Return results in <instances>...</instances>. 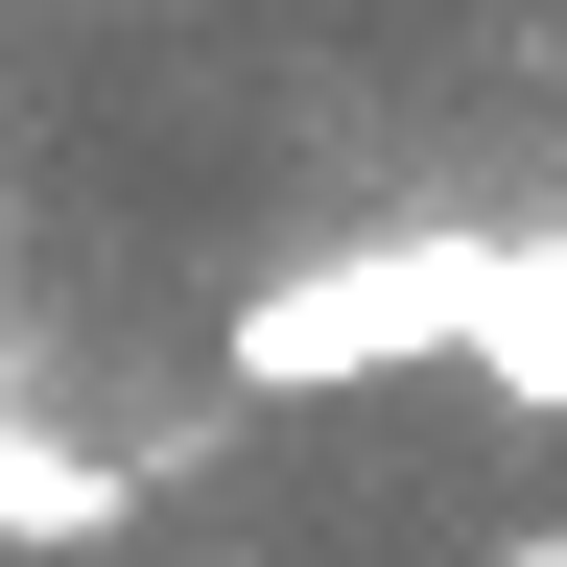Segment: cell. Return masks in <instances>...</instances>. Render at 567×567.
Returning <instances> with one entry per match:
<instances>
[{"label":"cell","mask_w":567,"mask_h":567,"mask_svg":"<svg viewBox=\"0 0 567 567\" xmlns=\"http://www.w3.org/2000/svg\"><path fill=\"white\" fill-rule=\"evenodd\" d=\"M473 284H496V237H354V260H284V284H237L213 379H237V402H354V379H425V354H473Z\"/></svg>","instance_id":"1"},{"label":"cell","mask_w":567,"mask_h":567,"mask_svg":"<svg viewBox=\"0 0 567 567\" xmlns=\"http://www.w3.org/2000/svg\"><path fill=\"white\" fill-rule=\"evenodd\" d=\"M473 402L567 425V237H496V284H473Z\"/></svg>","instance_id":"2"},{"label":"cell","mask_w":567,"mask_h":567,"mask_svg":"<svg viewBox=\"0 0 567 567\" xmlns=\"http://www.w3.org/2000/svg\"><path fill=\"white\" fill-rule=\"evenodd\" d=\"M118 520V450H48L24 402H0V544H95Z\"/></svg>","instance_id":"3"},{"label":"cell","mask_w":567,"mask_h":567,"mask_svg":"<svg viewBox=\"0 0 567 567\" xmlns=\"http://www.w3.org/2000/svg\"><path fill=\"white\" fill-rule=\"evenodd\" d=\"M473 567H567V520H496V544H473Z\"/></svg>","instance_id":"4"}]
</instances>
